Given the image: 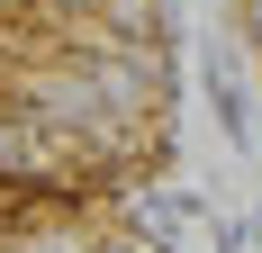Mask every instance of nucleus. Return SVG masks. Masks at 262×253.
<instances>
[{
  "label": "nucleus",
  "instance_id": "f257e3e1",
  "mask_svg": "<svg viewBox=\"0 0 262 253\" xmlns=\"http://www.w3.org/2000/svg\"><path fill=\"white\" fill-rule=\"evenodd\" d=\"M0 100H9V91H0Z\"/></svg>",
  "mask_w": 262,
  "mask_h": 253
}]
</instances>
